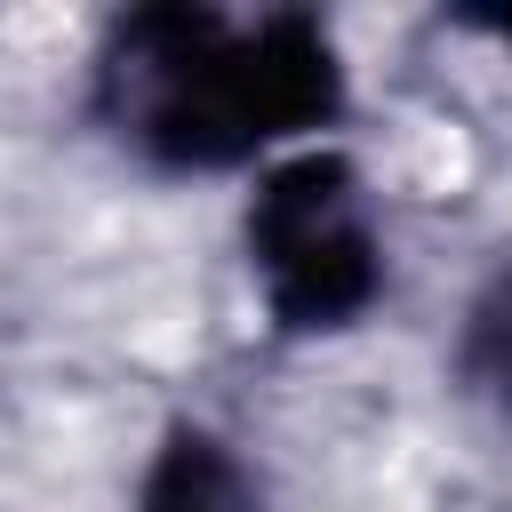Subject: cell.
Listing matches in <instances>:
<instances>
[{"label": "cell", "mask_w": 512, "mask_h": 512, "mask_svg": "<svg viewBox=\"0 0 512 512\" xmlns=\"http://www.w3.org/2000/svg\"><path fill=\"white\" fill-rule=\"evenodd\" d=\"M344 96L336 48L312 16L232 24L216 8H136L104 48V104L120 136L168 168H232L304 128Z\"/></svg>", "instance_id": "cell-1"}, {"label": "cell", "mask_w": 512, "mask_h": 512, "mask_svg": "<svg viewBox=\"0 0 512 512\" xmlns=\"http://www.w3.org/2000/svg\"><path fill=\"white\" fill-rule=\"evenodd\" d=\"M248 264L288 328H344L384 288V248L344 152L280 160L248 200Z\"/></svg>", "instance_id": "cell-2"}, {"label": "cell", "mask_w": 512, "mask_h": 512, "mask_svg": "<svg viewBox=\"0 0 512 512\" xmlns=\"http://www.w3.org/2000/svg\"><path fill=\"white\" fill-rule=\"evenodd\" d=\"M136 512H256V480L240 472V456L200 432V424H176L144 472V496Z\"/></svg>", "instance_id": "cell-3"}, {"label": "cell", "mask_w": 512, "mask_h": 512, "mask_svg": "<svg viewBox=\"0 0 512 512\" xmlns=\"http://www.w3.org/2000/svg\"><path fill=\"white\" fill-rule=\"evenodd\" d=\"M464 360H472V376L512 408V272L480 296V312H472V344H464Z\"/></svg>", "instance_id": "cell-4"}, {"label": "cell", "mask_w": 512, "mask_h": 512, "mask_svg": "<svg viewBox=\"0 0 512 512\" xmlns=\"http://www.w3.org/2000/svg\"><path fill=\"white\" fill-rule=\"evenodd\" d=\"M488 24H496V32H504V40H512V16H488Z\"/></svg>", "instance_id": "cell-5"}]
</instances>
